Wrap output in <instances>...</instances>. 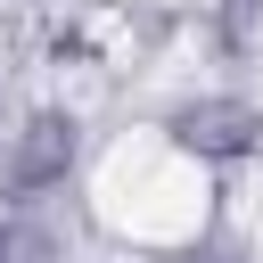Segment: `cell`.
<instances>
[{"label": "cell", "instance_id": "obj_1", "mask_svg": "<svg viewBox=\"0 0 263 263\" xmlns=\"http://www.w3.org/2000/svg\"><path fill=\"white\" fill-rule=\"evenodd\" d=\"M156 140H164L181 164H197L205 181L247 173V164L263 156V99L238 90V82H197V90H181V99L156 115Z\"/></svg>", "mask_w": 263, "mask_h": 263}, {"label": "cell", "instance_id": "obj_2", "mask_svg": "<svg viewBox=\"0 0 263 263\" xmlns=\"http://www.w3.org/2000/svg\"><path fill=\"white\" fill-rule=\"evenodd\" d=\"M74 173H82V115L58 99L16 107L0 132V214H41Z\"/></svg>", "mask_w": 263, "mask_h": 263}, {"label": "cell", "instance_id": "obj_3", "mask_svg": "<svg viewBox=\"0 0 263 263\" xmlns=\"http://www.w3.org/2000/svg\"><path fill=\"white\" fill-rule=\"evenodd\" d=\"M0 263H49V247H41V222H33V214H0Z\"/></svg>", "mask_w": 263, "mask_h": 263}, {"label": "cell", "instance_id": "obj_4", "mask_svg": "<svg viewBox=\"0 0 263 263\" xmlns=\"http://www.w3.org/2000/svg\"><path fill=\"white\" fill-rule=\"evenodd\" d=\"M8 115H16V107H8V90H0V132H8Z\"/></svg>", "mask_w": 263, "mask_h": 263}]
</instances>
